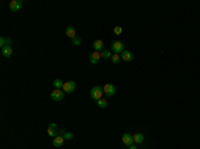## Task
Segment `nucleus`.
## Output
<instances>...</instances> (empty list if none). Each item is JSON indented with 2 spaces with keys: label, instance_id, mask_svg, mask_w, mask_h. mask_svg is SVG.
I'll return each instance as SVG.
<instances>
[{
  "label": "nucleus",
  "instance_id": "obj_18",
  "mask_svg": "<svg viewBox=\"0 0 200 149\" xmlns=\"http://www.w3.org/2000/svg\"><path fill=\"white\" fill-rule=\"evenodd\" d=\"M112 55L113 53H111V51H108V49L101 51V57H104V59H111Z\"/></svg>",
  "mask_w": 200,
  "mask_h": 149
},
{
  "label": "nucleus",
  "instance_id": "obj_16",
  "mask_svg": "<svg viewBox=\"0 0 200 149\" xmlns=\"http://www.w3.org/2000/svg\"><path fill=\"white\" fill-rule=\"evenodd\" d=\"M52 85L55 87V89H63V87H64V81H61L60 79H55L52 83Z\"/></svg>",
  "mask_w": 200,
  "mask_h": 149
},
{
  "label": "nucleus",
  "instance_id": "obj_4",
  "mask_svg": "<svg viewBox=\"0 0 200 149\" xmlns=\"http://www.w3.org/2000/svg\"><path fill=\"white\" fill-rule=\"evenodd\" d=\"M111 49L115 53H121L124 51V44L121 43V41H119V40H116V41H112V44H111Z\"/></svg>",
  "mask_w": 200,
  "mask_h": 149
},
{
  "label": "nucleus",
  "instance_id": "obj_14",
  "mask_svg": "<svg viewBox=\"0 0 200 149\" xmlns=\"http://www.w3.org/2000/svg\"><path fill=\"white\" fill-rule=\"evenodd\" d=\"M65 34H67V36L70 39H75L76 37V31L73 27H67V29H65Z\"/></svg>",
  "mask_w": 200,
  "mask_h": 149
},
{
  "label": "nucleus",
  "instance_id": "obj_15",
  "mask_svg": "<svg viewBox=\"0 0 200 149\" xmlns=\"http://www.w3.org/2000/svg\"><path fill=\"white\" fill-rule=\"evenodd\" d=\"M133 142H136V144H143V142H144V135H143V133H136V135H133Z\"/></svg>",
  "mask_w": 200,
  "mask_h": 149
},
{
  "label": "nucleus",
  "instance_id": "obj_13",
  "mask_svg": "<svg viewBox=\"0 0 200 149\" xmlns=\"http://www.w3.org/2000/svg\"><path fill=\"white\" fill-rule=\"evenodd\" d=\"M104 48V41L103 40H96L94 41V49L97 51V52H101Z\"/></svg>",
  "mask_w": 200,
  "mask_h": 149
},
{
  "label": "nucleus",
  "instance_id": "obj_5",
  "mask_svg": "<svg viewBox=\"0 0 200 149\" xmlns=\"http://www.w3.org/2000/svg\"><path fill=\"white\" fill-rule=\"evenodd\" d=\"M103 91H104V93L107 95V96H115V93H116V88H115V85L111 84V83H108V84H106L104 85V88H103Z\"/></svg>",
  "mask_w": 200,
  "mask_h": 149
},
{
  "label": "nucleus",
  "instance_id": "obj_12",
  "mask_svg": "<svg viewBox=\"0 0 200 149\" xmlns=\"http://www.w3.org/2000/svg\"><path fill=\"white\" fill-rule=\"evenodd\" d=\"M64 137L63 136H56L55 139H53V141H52V144H53V147L55 148H60L63 144H64Z\"/></svg>",
  "mask_w": 200,
  "mask_h": 149
},
{
  "label": "nucleus",
  "instance_id": "obj_20",
  "mask_svg": "<svg viewBox=\"0 0 200 149\" xmlns=\"http://www.w3.org/2000/svg\"><path fill=\"white\" fill-rule=\"evenodd\" d=\"M63 137H64V140H72L73 139V133L72 132H68V130H67V132L63 135Z\"/></svg>",
  "mask_w": 200,
  "mask_h": 149
},
{
  "label": "nucleus",
  "instance_id": "obj_25",
  "mask_svg": "<svg viewBox=\"0 0 200 149\" xmlns=\"http://www.w3.org/2000/svg\"><path fill=\"white\" fill-rule=\"evenodd\" d=\"M130 149H138V147H136V145H131Z\"/></svg>",
  "mask_w": 200,
  "mask_h": 149
},
{
  "label": "nucleus",
  "instance_id": "obj_24",
  "mask_svg": "<svg viewBox=\"0 0 200 149\" xmlns=\"http://www.w3.org/2000/svg\"><path fill=\"white\" fill-rule=\"evenodd\" d=\"M5 45H11V39L10 37L5 39Z\"/></svg>",
  "mask_w": 200,
  "mask_h": 149
},
{
  "label": "nucleus",
  "instance_id": "obj_9",
  "mask_svg": "<svg viewBox=\"0 0 200 149\" xmlns=\"http://www.w3.org/2000/svg\"><path fill=\"white\" fill-rule=\"evenodd\" d=\"M121 141H123L124 145L131 147V145H133V136H131L130 133H124V135L121 136Z\"/></svg>",
  "mask_w": 200,
  "mask_h": 149
},
{
  "label": "nucleus",
  "instance_id": "obj_1",
  "mask_svg": "<svg viewBox=\"0 0 200 149\" xmlns=\"http://www.w3.org/2000/svg\"><path fill=\"white\" fill-rule=\"evenodd\" d=\"M103 93H104V91H103V88L99 87V85H96V87H94L91 89V97L94 100H100V99H103Z\"/></svg>",
  "mask_w": 200,
  "mask_h": 149
},
{
  "label": "nucleus",
  "instance_id": "obj_21",
  "mask_svg": "<svg viewBox=\"0 0 200 149\" xmlns=\"http://www.w3.org/2000/svg\"><path fill=\"white\" fill-rule=\"evenodd\" d=\"M72 44H73V45H75V47H79L80 44H82V39L76 36L75 39H72Z\"/></svg>",
  "mask_w": 200,
  "mask_h": 149
},
{
  "label": "nucleus",
  "instance_id": "obj_2",
  "mask_svg": "<svg viewBox=\"0 0 200 149\" xmlns=\"http://www.w3.org/2000/svg\"><path fill=\"white\" fill-rule=\"evenodd\" d=\"M51 99L53 101H61L64 99V91H61V89H53L51 92Z\"/></svg>",
  "mask_w": 200,
  "mask_h": 149
},
{
  "label": "nucleus",
  "instance_id": "obj_22",
  "mask_svg": "<svg viewBox=\"0 0 200 149\" xmlns=\"http://www.w3.org/2000/svg\"><path fill=\"white\" fill-rule=\"evenodd\" d=\"M113 32H115V35H121V32H123V28H121L120 25H116L115 28H113Z\"/></svg>",
  "mask_w": 200,
  "mask_h": 149
},
{
  "label": "nucleus",
  "instance_id": "obj_19",
  "mask_svg": "<svg viewBox=\"0 0 200 149\" xmlns=\"http://www.w3.org/2000/svg\"><path fill=\"white\" fill-rule=\"evenodd\" d=\"M111 60H112L113 64H118V63L121 60V59H120V55H118V53H113V55L111 56Z\"/></svg>",
  "mask_w": 200,
  "mask_h": 149
},
{
  "label": "nucleus",
  "instance_id": "obj_8",
  "mask_svg": "<svg viewBox=\"0 0 200 149\" xmlns=\"http://www.w3.org/2000/svg\"><path fill=\"white\" fill-rule=\"evenodd\" d=\"M100 59H101V52H97V51H95V52H92L89 55V63L94 65H96Z\"/></svg>",
  "mask_w": 200,
  "mask_h": 149
},
{
  "label": "nucleus",
  "instance_id": "obj_3",
  "mask_svg": "<svg viewBox=\"0 0 200 149\" xmlns=\"http://www.w3.org/2000/svg\"><path fill=\"white\" fill-rule=\"evenodd\" d=\"M75 89H76V83H75V81L70 80V81H65V83H64V87H63V91H64V93H72Z\"/></svg>",
  "mask_w": 200,
  "mask_h": 149
},
{
  "label": "nucleus",
  "instance_id": "obj_7",
  "mask_svg": "<svg viewBox=\"0 0 200 149\" xmlns=\"http://www.w3.org/2000/svg\"><path fill=\"white\" fill-rule=\"evenodd\" d=\"M22 0H12V1H10V10L12 12H17V11L22 10Z\"/></svg>",
  "mask_w": 200,
  "mask_h": 149
},
{
  "label": "nucleus",
  "instance_id": "obj_17",
  "mask_svg": "<svg viewBox=\"0 0 200 149\" xmlns=\"http://www.w3.org/2000/svg\"><path fill=\"white\" fill-rule=\"evenodd\" d=\"M107 105H108V103H107V100H104V99H100V100H97V107L101 109H104V108H107Z\"/></svg>",
  "mask_w": 200,
  "mask_h": 149
},
{
  "label": "nucleus",
  "instance_id": "obj_11",
  "mask_svg": "<svg viewBox=\"0 0 200 149\" xmlns=\"http://www.w3.org/2000/svg\"><path fill=\"white\" fill-rule=\"evenodd\" d=\"M1 53H3V56H4V57H11V56H12V53H13L12 47H11V45L3 47V48H1Z\"/></svg>",
  "mask_w": 200,
  "mask_h": 149
},
{
  "label": "nucleus",
  "instance_id": "obj_10",
  "mask_svg": "<svg viewBox=\"0 0 200 149\" xmlns=\"http://www.w3.org/2000/svg\"><path fill=\"white\" fill-rule=\"evenodd\" d=\"M120 59L123 61H132L133 60V53L130 52V51H123V52L120 53Z\"/></svg>",
  "mask_w": 200,
  "mask_h": 149
},
{
  "label": "nucleus",
  "instance_id": "obj_23",
  "mask_svg": "<svg viewBox=\"0 0 200 149\" xmlns=\"http://www.w3.org/2000/svg\"><path fill=\"white\" fill-rule=\"evenodd\" d=\"M0 45H1V48L3 47H5V37H0Z\"/></svg>",
  "mask_w": 200,
  "mask_h": 149
},
{
  "label": "nucleus",
  "instance_id": "obj_6",
  "mask_svg": "<svg viewBox=\"0 0 200 149\" xmlns=\"http://www.w3.org/2000/svg\"><path fill=\"white\" fill-rule=\"evenodd\" d=\"M48 136L52 137V139H55L56 136H59V128H58V125H56L55 123L48 125Z\"/></svg>",
  "mask_w": 200,
  "mask_h": 149
}]
</instances>
